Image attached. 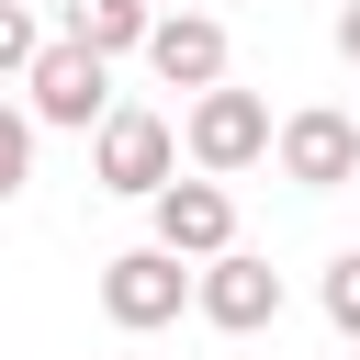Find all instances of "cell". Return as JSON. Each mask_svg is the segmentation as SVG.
Returning a JSON list of instances; mask_svg holds the SVG:
<instances>
[{
  "mask_svg": "<svg viewBox=\"0 0 360 360\" xmlns=\"http://www.w3.org/2000/svg\"><path fill=\"white\" fill-rule=\"evenodd\" d=\"M90 180H101V191H124V202H158V191L180 180V135H169V112L112 101V124L90 135Z\"/></svg>",
  "mask_w": 360,
  "mask_h": 360,
  "instance_id": "1",
  "label": "cell"
},
{
  "mask_svg": "<svg viewBox=\"0 0 360 360\" xmlns=\"http://www.w3.org/2000/svg\"><path fill=\"white\" fill-rule=\"evenodd\" d=\"M180 146H191V169H202V180H236V169H259V158L281 146V124H270V101H259V90H202V101H191V124H180Z\"/></svg>",
  "mask_w": 360,
  "mask_h": 360,
  "instance_id": "2",
  "label": "cell"
},
{
  "mask_svg": "<svg viewBox=\"0 0 360 360\" xmlns=\"http://www.w3.org/2000/svg\"><path fill=\"white\" fill-rule=\"evenodd\" d=\"M22 90H34V124H68V135H101L112 124V56H90L68 34L22 68Z\"/></svg>",
  "mask_w": 360,
  "mask_h": 360,
  "instance_id": "3",
  "label": "cell"
},
{
  "mask_svg": "<svg viewBox=\"0 0 360 360\" xmlns=\"http://www.w3.org/2000/svg\"><path fill=\"white\" fill-rule=\"evenodd\" d=\"M191 281H202V270H191V259H169V248L146 236V248L101 259V315H112L124 338H146V326H169V315L191 304Z\"/></svg>",
  "mask_w": 360,
  "mask_h": 360,
  "instance_id": "4",
  "label": "cell"
},
{
  "mask_svg": "<svg viewBox=\"0 0 360 360\" xmlns=\"http://www.w3.org/2000/svg\"><path fill=\"white\" fill-rule=\"evenodd\" d=\"M191 304H202V326L259 338V326H281V270H270V259H248V248H225V259H202Z\"/></svg>",
  "mask_w": 360,
  "mask_h": 360,
  "instance_id": "5",
  "label": "cell"
},
{
  "mask_svg": "<svg viewBox=\"0 0 360 360\" xmlns=\"http://www.w3.org/2000/svg\"><path fill=\"white\" fill-rule=\"evenodd\" d=\"M270 158H281V180H292V191H338V180H360V112H326V101H315V112H292V124H281V146H270Z\"/></svg>",
  "mask_w": 360,
  "mask_h": 360,
  "instance_id": "6",
  "label": "cell"
},
{
  "mask_svg": "<svg viewBox=\"0 0 360 360\" xmlns=\"http://www.w3.org/2000/svg\"><path fill=\"white\" fill-rule=\"evenodd\" d=\"M146 214H158V248H169V259H225V248H236V202H225V180H202V169L169 180Z\"/></svg>",
  "mask_w": 360,
  "mask_h": 360,
  "instance_id": "7",
  "label": "cell"
},
{
  "mask_svg": "<svg viewBox=\"0 0 360 360\" xmlns=\"http://www.w3.org/2000/svg\"><path fill=\"white\" fill-rule=\"evenodd\" d=\"M146 68L169 79V90H225V22L214 11H158V34H146Z\"/></svg>",
  "mask_w": 360,
  "mask_h": 360,
  "instance_id": "8",
  "label": "cell"
},
{
  "mask_svg": "<svg viewBox=\"0 0 360 360\" xmlns=\"http://www.w3.org/2000/svg\"><path fill=\"white\" fill-rule=\"evenodd\" d=\"M146 34H158V0H68V45H90V56H146Z\"/></svg>",
  "mask_w": 360,
  "mask_h": 360,
  "instance_id": "9",
  "label": "cell"
},
{
  "mask_svg": "<svg viewBox=\"0 0 360 360\" xmlns=\"http://www.w3.org/2000/svg\"><path fill=\"white\" fill-rule=\"evenodd\" d=\"M315 304H326V326H338V338L360 349V248H338V259H326V281H315Z\"/></svg>",
  "mask_w": 360,
  "mask_h": 360,
  "instance_id": "10",
  "label": "cell"
},
{
  "mask_svg": "<svg viewBox=\"0 0 360 360\" xmlns=\"http://www.w3.org/2000/svg\"><path fill=\"white\" fill-rule=\"evenodd\" d=\"M34 56H45V34H34V11H22V0H0V79H22Z\"/></svg>",
  "mask_w": 360,
  "mask_h": 360,
  "instance_id": "11",
  "label": "cell"
},
{
  "mask_svg": "<svg viewBox=\"0 0 360 360\" xmlns=\"http://www.w3.org/2000/svg\"><path fill=\"white\" fill-rule=\"evenodd\" d=\"M22 180H34V124H22V112H11V124H0V202H11V191H22Z\"/></svg>",
  "mask_w": 360,
  "mask_h": 360,
  "instance_id": "12",
  "label": "cell"
},
{
  "mask_svg": "<svg viewBox=\"0 0 360 360\" xmlns=\"http://www.w3.org/2000/svg\"><path fill=\"white\" fill-rule=\"evenodd\" d=\"M338 56H349V68H360V0H349V11H338Z\"/></svg>",
  "mask_w": 360,
  "mask_h": 360,
  "instance_id": "13",
  "label": "cell"
},
{
  "mask_svg": "<svg viewBox=\"0 0 360 360\" xmlns=\"http://www.w3.org/2000/svg\"><path fill=\"white\" fill-rule=\"evenodd\" d=\"M0 124H11V101H0Z\"/></svg>",
  "mask_w": 360,
  "mask_h": 360,
  "instance_id": "14",
  "label": "cell"
},
{
  "mask_svg": "<svg viewBox=\"0 0 360 360\" xmlns=\"http://www.w3.org/2000/svg\"><path fill=\"white\" fill-rule=\"evenodd\" d=\"M338 360H360V349H338Z\"/></svg>",
  "mask_w": 360,
  "mask_h": 360,
  "instance_id": "15",
  "label": "cell"
}]
</instances>
